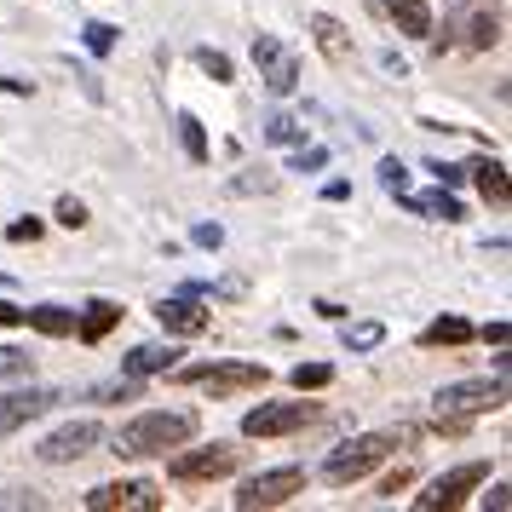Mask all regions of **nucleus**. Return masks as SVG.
<instances>
[{"instance_id":"cd10ccee","label":"nucleus","mask_w":512,"mask_h":512,"mask_svg":"<svg viewBox=\"0 0 512 512\" xmlns=\"http://www.w3.org/2000/svg\"><path fill=\"white\" fill-rule=\"evenodd\" d=\"M265 139H271V144H300L305 127L294 116H271V121H265Z\"/></svg>"},{"instance_id":"f03ea898","label":"nucleus","mask_w":512,"mask_h":512,"mask_svg":"<svg viewBox=\"0 0 512 512\" xmlns=\"http://www.w3.org/2000/svg\"><path fill=\"white\" fill-rule=\"evenodd\" d=\"M392 449H397V432H363V438H346L323 461V484L346 489V484H357V478H369V472L386 461Z\"/></svg>"},{"instance_id":"a211bd4d","label":"nucleus","mask_w":512,"mask_h":512,"mask_svg":"<svg viewBox=\"0 0 512 512\" xmlns=\"http://www.w3.org/2000/svg\"><path fill=\"white\" fill-rule=\"evenodd\" d=\"M116 323H121V305H116V300H93L81 317H75V334H81L87 346H98V340H104Z\"/></svg>"},{"instance_id":"4468645a","label":"nucleus","mask_w":512,"mask_h":512,"mask_svg":"<svg viewBox=\"0 0 512 512\" xmlns=\"http://www.w3.org/2000/svg\"><path fill=\"white\" fill-rule=\"evenodd\" d=\"M185 351L179 346H162V340H150V346H133L127 357H121V374H133V380H150V374H167L173 363H179Z\"/></svg>"},{"instance_id":"f257e3e1","label":"nucleus","mask_w":512,"mask_h":512,"mask_svg":"<svg viewBox=\"0 0 512 512\" xmlns=\"http://www.w3.org/2000/svg\"><path fill=\"white\" fill-rule=\"evenodd\" d=\"M196 409H144L133 415L127 426L116 432V455L121 461H144V455H167V449H179V443L196 438Z\"/></svg>"},{"instance_id":"58836bf2","label":"nucleus","mask_w":512,"mask_h":512,"mask_svg":"<svg viewBox=\"0 0 512 512\" xmlns=\"http://www.w3.org/2000/svg\"><path fill=\"white\" fill-rule=\"evenodd\" d=\"M507 501H512V489H507V484H495V489L484 495V507H495V512H507Z\"/></svg>"},{"instance_id":"1a4fd4ad","label":"nucleus","mask_w":512,"mask_h":512,"mask_svg":"<svg viewBox=\"0 0 512 512\" xmlns=\"http://www.w3.org/2000/svg\"><path fill=\"white\" fill-rule=\"evenodd\" d=\"M98 443H104V426H98V420H70V426H58L35 455L47 466H70V461H81V455H93Z\"/></svg>"},{"instance_id":"c9c22d12","label":"nucleus","mask_w":512,"mask_h":512,"mask_svg":"<svg viewBox=\"0 0 512 512\" xmlns=\"http://www.w3.org/2000/svg\"><path fill=\"white\" fill-rule=\"evenodd\" d=\"M196 248H219V242H225V231H219V225H196Z\"/></svg>"},{"instance_id":"4c0bfd02","label":"nucleus","mask_w":512,"mask_h":512,"mask_svg":"<svg viewBox=\"0 0 512 512\" xmlns=\"http://www.w3.org/2000/svg\"><path fill=\"white\" fill-rule=\"evenodd\" d=\"M432 173H438V185H449V190L466 179V167H443V162H432Z\"/></svg>"},{"instance_id":"ddd939ff","label":"nucleus","mask_w":512,"mask_h":512,"mask_svg":"<svg viewBox=\"0 0 512 512\" xmlns=\"http://www.w3.org/2000/svg\"><path fill=\"white\" fill-rule=\"evenodd\" d=\"M156 323L167 328V334H208V311H202V300L196 294H179V300H162L156 305Z\"/></svg>"},{"instance_id":"f704fd0d","label":"nucleus","mask_w":512,"mask_h":512,"mask_svg":"<svg viewBox=\"0 0 512 512\" xmlns=\"http://www.w3.org/2000/svg\"><path fill=\"white\" fill-rule=\"evenodd\" d=\"M323 162H328V150H300V156H294V173H317Z\"/></svg>"},{"instance_id":"20e7f679","label":"nucleus","mask_w":512,"mask_h":512,"mask_svg":"<svg viewBox=\"0 0 512 512\" xmlns=\"http://www.w3.org/2000/svg\"><path fill=\"white\" fill-rule=\"evenodd\" d=\"M501 403H507V380L501 374L495 380H449L432 397V409L443 420H472V415H484V409H501Z\"/></svg>"},{"instance_id":"5701e85b","label":"nucleus","mask_w":512,"mask_h":512,"mask_svg":"<svg viewBox=\"0 0 512 512\" xmlns=\"http://www.w3.org/2000/svg\"><path fill=\"white\" fill-rule=\"evenodd\" d=\"M35 369V357L24 346H0V386H12V380H24Z\"/></svg>"},{"instance_id":"473e14b6","label":"nucleus","mask_w":512,"mask_h":512,"mask_svg":"<svg viewBox=\"0 0 512 512\" xmlns=\"http://www.w3.org/2000/svg\"><path fill=\"white\" fill-rule=\"evenodd\" d=\"M6 242H41V219H18V225H6Z\"/></svg>"},{"instance_id":"e433bc0d","label":"nucleus","mask_w":512,"mask_h":512,"mask_svg":"<svg viewBox=\"0 0 512 512\" xmlns=\"http://www.w3.org/2000/svg\"><path fill=\"white\" fill-rule=\"evenodd\" d=\"M0 328H24V305L0 300Z\"/></svg>"},{"instance_id":"9b49d317","label":"nucleus","mask_w":512,"mask_h":512,"mask_svg":"<svg viewBox=\"0 0 512 512\" xmlns=\"http://www.w3.org/2000/svg\"><path fill=\"white\" fill-rule=\"evenodd\" d=\"M254 64L265 70V87H271L277 98L294 93V81H300V58L282 47L277 35H254Z\"/></svg>"},{"instance_id":"7c9ffc66","label":"nucleus","mask_w":512,"mask_h":512,"mask_svg":"<svg viewBox=\"0 0 512 512\" xmlns=\"http://www.w3.org/2000/svg\"><path fill=\"white\" fill-rule=\"evenodd\" d=\"M58 225H64V231H81V225H87V202L64 196V202H58Z\"/></svg>"},{"instance_id":"72a5a7b5","label":"nucleus","mask_w":512,"mask_h":512,"mask_svg":"<svg viewBox=\"0 0 512 512\" xmlns=\"http://www.w3.org/2000/svg\"><path fill=\"white\" fill-rule=\"evenodd\" d=\"M12 507H41V495H24V489H6V495H0V512H12Z\"/></svg>"},{"instance_id":"2eb2a0df","label":"nucleus","mask_w":512,"mask_h":512,"mask_svg":"<svg viewBox=\"0 0 512 512\" xmlns=\"http://www.w3.org/2000/svg\"><path fill=\"white\" fill-rule=\"evenodd\" d=\"M311 35H317V52H323L328 64H351V35H346L340 18L317 12V18H311Z\"/></svg>"},{"instance_id":"c85d7f7f","label":"nucleus","mask_w":512,"mask_h":512,"mask_svg":"<svg viewBox=\"0 0 512 512\" xmlns=\"http://www.w3.org/2000/svg\"><path fill=\"white\" fill-rule=\"evenodd\" d=\"M495 41H501V24H495V18H472V35H466V47L484 52V47H495Z\"/></svg>"},{"instance_id":"ea45409f","label":"nucleus","mask_w":512,"mask_h":512,"mask_svg":"<svg viewBox=\"0 0 512 512\" xmlns=\"http://www.w3.org/2000/svg\"><path fill=\"white\" fill-rule=\"evenodd\" d=\"M484 340H489V346H507V323H501V317H495V323L484 328Z\"/></svg>"},{"instance_id":"2f4dec72","label":"nucleus","mask_w":512,"mask_h":512,"mask_svg":"<svg viewBox=\"0 0 512 512\" xmlns=\"http://www.w3.org/2000/svg\"><path fill=\"white\" fill-rule=\"evenodd\" d=\"M231 190L236 196H254V190L265 196V190H277V179H271V173H248V179H231Z\"/></svg>"},{"instance_id":"bb28decb","label":"nucleus","mask_w":512,"mask_h":512,"mask_svg":"<svg viewBox=\"0 0 512 512\" xmlns=\"http://www.w3.org/2000/svg\"><path fill=\"white\" fill-rule=\"evenodd\" d=\"M196 64H202V75H213V81H231V58H225V52L219 47H196Z\"/></svg>"},{"instance_id":"6ab92c4d","label":"nucleus","mask_w":512,"mask_h":512,"mask_svg":"<svg viewBox=\"0 0 512 512\" xmlns=\"http://www.w3.org/2000/svg\"><path fill=\"white\" fill-rule=\"evenodd\" d=\"M24 323L35 334H47V340H64V334H75V311H64V305H29Z\"/></svg>"},{"instance_id":"9d476101","label":"nucleus","mask_w":512,"mask_h":512,"mask_svg":"<svg viewBox=\"0 0 512 512\" xmlns=\"http://www.w3.org/2000/svg\"><path fill=\"white\" fill-rule=\"evenodd\" d=\"M52 403H58V392H52V386H18V392H0V438H12L18 426L41 420Z\"/></svg>"},{"instance_id":"4be33fe9","label":"nucleus","mask_w":512,"mask_h":512,"mask_svg":"<svg viewBox=\"0 0 512 512\" xmlns=\"http://www.w3.org/2000/svg\"><path fill=\"white\" fill-rule=\"evenodd\" d=\"M179 144H185L190 162H208V133H202V121L190 116V110H179Z\"/></svg>"},{"instance_id":"f8f14e48","label":"nucleus","mask_w":512,"mask_h":512,"mask_svg":"<svg viewBox=\"0 0 512 512\" xmlns=\"http://www.w3.org/2000/svg\"><path fill=\"white\" fill-rule=\"evenodd\" d=\"M231 466H236V449H231V443H213V449L173 455V466H167V472H173L179 484H208V478H225Z\"/></svg>"},{"instance_id":"7ed1b4c3","label":"nucleus","mask_w":512,"mask_h":512,"mask_svg":"<svg viewBox=\"0 0 512 512\" xmlns=\"http://www.w3.org/2000/svg\"><path fill=\"white\" fill-rule=\"evenodd\" d=\"M167 380H179V386H202V392H254V386H265L271 380V369L265 363H190V369H167Z\"/></svg>"},{"instance_id":"dca6fc26","label":"nucleus","mask_w":512,"mask_h":512,"mask_svg":"<svg viewBox=\"0 0 512 512\" xmlns=\"http://www.w3.org/2000/svg\"><path fill=\"white\" fill-rule=\"evenodd\" d=\"M403 202H409L420 219H438V225H455V219H461V202H455V190L449 185L426 190V196H409V190H403Z\"/></svg>"},{"instance_id":"423d86ee","label":"nucleus","mask_w":512,"mask_h":512,"mask_svg":"<svg viewBox=\"0 0 512 512\" xmlns=\"http://www.w3.org/2000/svg\"><path fill=\"white\" fill-rule=\"evenodd\" d=\"M317 420V403H259L242 415V438H288Z\"/></svg>"},{"instance_id":"6e6552de","label":"nucleus","mask_w":512,"mask_h":512,"mask_svg":"<svg viewBox=\"0 0 512 512\" xmlns=\"http://www.w3.org/2000/svg\"><path fill=\"white\" fill-rule=\"evenodd\" d=\"M162 512V489L150 484V478H127V484H98L87 489V512Z\"/></svg>"},{"instance_id":"c756f323","label":"nucleus","mask_w":512,"mask_h":512,"mask_svg":"<svg viewBox=\"0 0 512 512\" xmlns=\"http://www.w3.org/2000/svg\"><path fill=\"white\" fill-rule=\"evenodd\" d=\"M380 185L392 190V196H403V190H409V167L397 162V156H386V162H380Z\"/></svg>"},{"instance_id":"f3484780","label":"nucleus","mask_w":512,"mask_h":512,"mask_svg":"<svg viewBox=\"0 0 512 512\" xmlns=\"http://www.w3.org/2000/svg\"><path fill=\"white\" fill-rule=\"evenodd\" d=\"M472 179H478V190H484V202H495V208H507L512 202V185H507V167L495 162V156H478V162L466 167Z\"/></svg>"},{"instance_id":"393cba45","label":"nucleus","mask_w":512,"mask_h":512,"mask_svg":"<svg viewBox=\"0 0 512 512\" xmlns=\"http://www.w3.org/2000/svg\"><path fill=\"white\" fill-rule=\"evenodd\" d=\"M328 380H334L328 363H300V369H294V392H323Z\"/></svg>"},{"instance_id":"a878e982","label":"nucleus","mask_w":512,"mask_h":512,"mask_svg":"<svg viewBox=\"0 0 512 512\" xmlns=\"http://www.w3.org/2000/svg\"><path fill=\"white\" fill-rule=\"evenodd\" d=\"M380 340H386V328L380 323H351L346 328V351H374Z\"/></svg>"},{"instance_id":"0eeeda50","label":"nucleus","mask_w":512,"mask_h":512,"mask_svg":"<svg viewBox=\"0 0 512 512\" xmlns=\"http://www.w3.org/2000/svg\"><path fill=\"white\" fill-rule=\"evenodd\" d=\"M484 472H489L484 461H461L455 472H443V478L426 489V495H415V512H449V507H461L466 495L484 484Z\"/></svg>"},{"instance_id":"aec40b11","label":"nucleus","mask_w":512,"mask_h":512,"mask_svg":"<svg viewBox=\"0 0 512 512\" xmlns=\"http://www.w3.org/2000/svg\"><path fill=\"white\" fill-rule=\"evenodd\" d=\"M386 6V18H392L403 35H432V12H426V0H380Z\"/></svg>"},{"instance_id":"412c9836","label":"nucleus","mask_w":512,"mask_h":512,"mask_svg":"<svg viewBox=\"0 0 512 512\" xmlns=\"http://www.w3.org/2000/svg\"><path fill=\"white\" fill-rule=\"evenodd\" d=\"M472 340V323L466 317H438V323L420 328V346H466Z\"/></svg>"},{"instance_id":"b1692460","label":"nucleus","mask_w":512,"mask_h":512,"mask_svg":"<svg viewBox=\"0 0 512 512\" xmlns=\"http://www.w3.org/2000/svg\"><path fill=\"white\" fill-rule=\"evenodd\" d=\"M116 35H121L116 24H87L81 29V47L93 52V58H110V52H116Z\"/></svg>"},{"instance_id":"39448f33","label":"nucleus","mask_w":512,"mask_h":512,"mask_svg":"<svg viewBox=\"0 0 512 512\" xmlns=\"http://www.w3.org/2000/svg\"><path fill=\"white\" fill-rule=\"evenodd\" d=\"M300 489H305V466H271V472L242 478V489H236V507H242V512L282 507V501H294Z\"/></svg>"}]
</instances>
